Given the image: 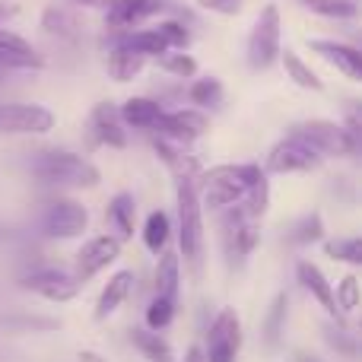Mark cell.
<instances>
[{"mask_svg": "<svg viewBox=\"0 0 362 362\" xmlns=\"http://www.w3.org/2000/svg\"><path fill=\"white\" fill-rule=\"evenodd\" d=\"M267 172L255 163L245 165H216L204 175V187L197 191L200 206H210V210H223V206H232L248 194V187L255 185L257 178H264Z\"/></svg>", "mask_w": 362, "mask_h": 362, "instance_id": "1", "label": "cell"}, {"mask_svg": "<svg viewBox=\"0 0 362 362\" xmlns=\"http://www.w3.org/2000/svg\"><path fill=\"white\" fill-rule=\"evenodd\" d=\"M32 175L48 187H95L102 181L99 169L89 159L67 150L38 153L35 163H32Z\"/></svg>", "mask_w": 362, "mask_h": 362, "instance_id": "2", "label": "cell"}, {"mask_svg": "<svg viewBox=\"0 0 362 362\" xmlns=\"http://www.w3.org/2000/svg\"><path fill=\"white\" fill-rule=\"evenodd\" d=\"M175 200H178V248L185 264L197 270L200 251H204V206L197 200V185L191 178L175 181Z\"/></svg>", "mask_w": 362, "mask_h": 362, "instance_id": "3", "label": "cell"}, {"mask_svg": "<svg viewBox=\"0 0 362 362\" xmlns=\"http://www.w3.org/2000/svg\"><path fill=\"white\" fill-rule=\"evenodd\" d=\"M289 134L305 140L321 156H356V150H359L356 134L346 131L344 124H334V121H325V118L302 121V124L289 127Z\"/></svg>", "mask_w": 362, "mask_h": 362, "instance_id": "4", "label": "cell"}, {"mask_svg": "<svg viewBox=\"0 0 362 362\" xmlns=\"http://www.w3.org/2000/svg\"><path fill=\"white\" fill-rule=\"evenodd\" d=\"M280 10L267 4L261 16L255 19L248 35V67L251 70H267L280 61Z\"/></svg>", "mask_w": 362, "mask_h": 362, "instance_id": "5", "label": "cell"}, {"mask_svg": "<svg viewBox=\"0 0 362 362\" xmlns=\"http://www.w3.org/2000/svg\"><path fill=\"white\" fill-rule=\"evenodd\" d=\"M89 226V210L70 197L48 200L38 216V229L48 238H80Z\"/></svg>", "mask_w": 362, "mask_h": 362, "instance_id": "6", "label": "cell"}, {"mask_svg": "<svg viewBox=\"0 0 362 362\" xmlns=\"http://www.w3.org/2000/svg\"><path fill=\"white\" fill-rule=\"evenodd\" d=\"M321 153H315L305 140L286 134V140L274 146L267 153V163H264V172H274V175H296V172H312L321 165Z\"/></svg>", "mask_w": 362, "mask_h": 362, "instance_id": "7", "label": "cell"}, {"mask_svg": "<svg viewBox=\"0 0 362 362\" xmlns=\"http://www.w3.org/2000/svg\"><path fill=\"white\" fill-rule=\"evenodd\" d=\"M242 350V321L232 308H223L206 334V359L204 362H235Z\"/></svg>", "mask_w": 362, "mask_h": 362, "instance_id": "8", "label": "cell"}, {"mask_svg": "<svg viewBox=\"0 0 362 362\" xmlns=\"http://www.w3.org/2000/svg\"><path fill=\"white\" fill-rule=\"evenodd\" d=\"M54 127V115L45 105L13 102L0 105V134H48Z\"/></svg>", "mask_w": 362, "mask_h": 362, "instance_id": "9", "label": "cell"}, {"mask_svg": "<svg viewBox=\"0 0 362 362\" xmlns=\"http://www.w3.org/2000/svg\"><path fill=\"white\" fill-rule=\"evenodd\" d=\"M80 286L83 283L76 280V274H67L61 267H42V270H32L29 276H23V289L38 293L48 302H70L80 293Z\"/></svg>", "mask_w": 362, "mask_h": 362, "instance_id": "10", "label": "cell"}, {"mask_svg": "<svg viewBox=\"0 0 362 362\" xmlns=\"http://www.w3.org/2000/svg\"><path fill=\"white\" fill-rule=\"evenodd\" d=\"M105 29L108 32H131L134 25L159 16L165 0H108L105 4Z\"/></svg>", "mask_w": 362, "mask_h": 362, "instance_id": "11", "label": "cell"}, {"mask_svg": "<svg viewBox=\"0 0 362 362\" xmlns=\"http://www.w3.org/2000/svg\"><path fill=\"white\" fill-rule=\"evenodd\" d=\"M206 127H210V118L200 108H178V112H163L156 131L169 144H187V140H197L200 134H206Z\"/></svg>", "mask_w": 362, "mask_h": 362, "instance_id": "12", "label": "cell"}, {"mask_svg": "<svg viewBox=\"0 0 362 362\" xmlns=\"http://www.w3.org/2000/svg\"><path fill=\"white\" fill-rule=\"evenodd\" d=\"M118 255H121V242L115 235L89 238V242L80 248V255H76V280L80 283L93 280V276L102 274L108 264L118 261Z\"/></svg>", "mask_w": 362, "mask_h": 362, "instance_id": "13", "label": "cell"}, {"mask_svg": "<svg viewBox=\"0 0 362 362\" xmlns=\"http://www.w3.org/2000/svg\"><path fill=\"white\" fill-rule=\"evenodd\" d=\"M89 131H93L95 144L102 146H112V150H124L127 146V131H124V121H121L118 108L112 102H99L89 115Z\"/></svg>", "mask_w": 362, "mask_h": 362, "instance_id": "14", "label": "cell"}, {"mask_svg": "<svg viewBox=\"0 0 362 362\" xmlns=\"http://www.w3.org/2000/svg\"><path fill=\"white\" fill-rule=\"evenodd\" d=\"M308 48L312 54L325 57L331 67H337L340 74H346L350 80H362V54L359 48L346 42H331V38H308Z\"/></svg>", "mask_w": 362, "mask_h": 362, "instance_id": "15", "label": "cell"}, {"mask_svg": "<svg viewBox=\"0 0 362 362\" xmlns=\"http://www.w3.org/2000/svg\"><path fill=\"white\" fill-rule=\"evenodd\" d=\"M0 67L4 70H42L45 57L23 35L0 29Z\"/></svg>", "mask_w": 362, "mask_h": 362, "instance_id": "16", "label": "cell"}, {"mask_svg": "<svg viewBox=\"0 0 362 362\" xmlns=\"http://www.w3.org/2000/svg\"><path fill=\"white\" fill-rule=\"evenodd\" d=\"M131 286H134V270H118V274L105 283L99 302H95V321H105L108 315L118 312L121 302L131 296Z\"/></svg>", "mask_w": 362, "mask_h": 362, "instance_id": "17", "label": "cell"}, {"mask_svg": "<svg viewBox=\"0 0 362 362\" xmlns=\"http://www.w3.org/2000/svg\"><path fill=\"white\" fill-rule=\"evenodd\" d=\"M296 274H299V283L308 289V293L315 296V299L321 302V308H325L331 318H340V312H337V302H334V286L327 283V276L321 274L315 264H308V261H302L299 267H296Z\"/></svg>", "mask_w": 362, "mask_h": 362, "instance_id": "18", "label": "cell"}, {"mask_svg": "<svg viewBox=\"0 0 362 362\" xmlns=\"http://www.w3.org/2000/svg\"><path fill=\"white\" fill-rule=\"evenodd\" d=\"M165 108L153 99H127L124 105L118 108L124 127H137V131H156L159 118H163Z\"/></svg>", "mask_w": 362, "mask_h": 362, "instance_id": "19", "label": "cell"}, {"mask_svg": "<svg viewBox=\"0 0 362 362\" xmlns=\"http://www.w3.org/2000/svg\"><path fill=\"white\" fill-rule=\"evenodd\" d=\"M134 219H137V200H134V194H127V191L115 194L112 204H108V226L115 229L118 242L134 238Z\"/></svg>", "mask_w": 362, "mask_h": 362, "instance_id": "20", "label": "cell"}, {"mask_svg": "<svg viewBox=\"0 0 362 362\" xmlns=\"http://www.w3.org/2000/svg\"><path fill=\"white\" fill-rule=\"evenodd\" d=\"M144 67H146V57L137 54V51H131V48L115 45L112 54H108V74H112V80H118V83L134 80Z\"/></svg>", "mask_w": 362, "mask_h": 362, "instance_id": "21", "label": "cell"}, {"mask_svg": "<svg viewBox=\"0 0 362 362\" xmlns=\"http://www.w3.org/2000/svg\"><path fill=\"white\" fill-rule=\"evenodd\" d=\"M118 45H121V48H131V51H137V54H144L146 61H150V57H163L165 51H169V45H165L163 38H159V32H156V29L121 32Z\"/></svg>", "mask_w": 362, "mask_h": 362, "instance_id": "22", "label": "cell"}, {"mask_svg": "<svg viewBox=\"0 0 362 362\" xmlns=\"http://www.w3.org/2000/svg\"><path fill=\"white\" fill-rule=\"evenodd\" d=\"M178 283H181V257L172 251H163L156 267V296L163 299H178Z\"/></svg>", "mask_w": 362, "mask_h": 362, "instance_id": "23", "label": "cell"}, {"mask_svg": "<svg viewBox=\"0 0 362 362\" xmlns=\"http://www.w3.org/2000/svg\"><path fill=\"white\" fill-rule=\"evenodd\" d=\"M280 61H283V67H286V76L299 89H312V93H321V89H325L321 76L315 74V70L308 67V64L302 61L299 54H296V51H280Z\"/></svg>", "mask_w": 362, "mask_h": 362, "instance_id": "24", "label": "cell"}, {"mask_svg": "<svg viewBox=\"0 0 362 362\" xmlns=\"http://www.w3.org/2000/svg\"><path fill=\"white\" fill-rule=\"evenodd\" d=\"M169 235H172V219L169 213L163 210H153L144 223V245L153 251V255H163L165 245H169Z\"/></svg>", "mask_w": 362, "mask_h": 362, "instance_id": "25", "label": "cell"}, {"mask_svg": "<svg viewBox=\"0 0 362 362\" xmlns=\"http://www.w3.org/2000/svg\"><path fill=\"white\" fill-rule=\"evenodd\" d=\"M131 340L150 362H172L175 359V350L169 346V340H163L156 331H134Z\"/></svg>", "mask_w": 362, "mask_h": 362, "instance_id": "26", "label": "cell"}, {"mask_svg": "<svg viewBox=\"0 0 362 362\" xmlns=\"http://www.w3.org/2000/svg\"><path fill=\"white\" fill-rule=\"evenodd\" d=\"M187 95H191V102L204 112V108H213L223 102V83L216 80V76H204V80H194L191 89H187Z\"/></svg>", "mask_w": 362, "mask_h": 362, "instance_id": "27", "label": "cell"}, {"mask_svg": "<svg viewBox=\"0 0 362 362\" xmlns=\"http://www.w3.org/2000/svg\"><path fill=\"white\" fill-rule=\"evenodd\" d=\"M321 238H325V219H321V213H305L289 229V242L293 245H312V242H321Z\"/></svg>", "mask_w": 362, "mask_h": 362, "instance_id": "28", "label": "cell"}, {"mask_svg": "<svg viewBox=\"0 0 362 362\" xmlns=\"http://www.w3.org/2000/svg\"><path fill=\"white\" fill-rule=\"evenodd\" d=\"M302 6L318 16H327V19H350L356 16V0H302Z\"/></svg>", "mask_w": 362, "mask_h": 362, "instance_id": "29", "label": "cell"}, {"mask_svg": "<svg viewBox=\"0 0 362 362\" xmlns=\"http://www.w3.org/2000/svg\"><path fill=\"white\" fill-rule=\"evenodd\" d=\"M283 325H286V296L280 293L270 302V312H267V318H264V340H267V346H276V340H280V334H283Z\"/></svg>", "mask_w": 362, "mask_h": 362, "instance_id": "30", "label": "cell"}, {"mask_svg": "<svg viewBox=\"0 0 362 362\" xmlns=\"http://www.w3.org/2000/svg\"><path fill=\"white\" fill-rule=\"evenodd\" d=\"M325 255L334 257V261L362 264V242H359V235L337 238V242H325Z\"/></svg>", "mask_w": 362, "mask_h": 362, "instance_id": "31", "label": "cell"}, {"mask_svg": "<svg viewBox=\"0 0 362 362\" xmlns=\"http://www.w3.org/2000/svg\"><path fill=\"white\" fill-rule=\"evenodd\" d=\"M159 67L165 70V74L172 76H181V80H187V76L197 74V61H194L191 54H185V51H165L163 57H156Z\"/></svg>", "mask_w": 362, "mask_h": 362, "instance_id": "32", "label": "cell"}, {"mask_svg": "<svg viewBox=\"0 0 362 362\" xmlns=\"http://www.w3.org/2000/svg\"><path fill=\"white\" fill-rule=\"evenodd\" d=\"M172 318H175V302L156 296V299L150 302V308H146V327L159 334V331H165V327L172 325Z\"/></svg>", "mask_w": 362, "mask_h": 362, "instance_id": "33", "label": "cell"}, {"mask_svg": "<svg viewBox=\"0 0 362 362\" xmlns=\"http://www.w3.org/2000/svg\"><path fill=\"white\" fill-rule=\"evenodd\" d=\"M156 32H159V38L169 45V51H185L187 45H191V32H187L181 23H175V19H165V23H159Z\"/></svg>", "mask_w": 362, "mask_h": 362, "instance_id": "34", "label": "cell"}, {"mask_svg": "<svg viewBox=\"0 0 362 362\" xmlns=\"http://www.w3.org/2000/svg\"><path fill=\"white\" fill-rule=\"evenodd\" d=\"M334 302H337V312H353V308L359 305V280L353 274L337 283V296H334Z\"/></svg>", "mask_w": 362, "mask_h": 362, "instance_id": "35", "label": "cell"}, {"mask_svg": "<svg viewBox=\"0 0 362 362\" xmlns=\"http://www.w3.org/2000/svg\"><path fill=\"white\" fill-rule=\"evenodd\" d=\"M45 29H48V32H74L76 29V19L70 16L67 10H57V6H51V10L45 13Z\"/></svg>", "mask_w": 362, "mask_h": 362, "instance_id": "36", "label": "cell"}, {"mask_svg": "<svg viewBox=\"0 0 362 362\" xmlns=\"http://www.w3.org/2000/svg\"><path fill=\"white\" fill-rule=\"evenodd\" d=\"M204 10L219 13V16H238L242 13V0H197Z\"/></svg>", "mask_w": 362, "mask_h": 362, "instance_id": "37", "label": "cell"}, {"mask_svg": "<svg viewBox=\"0 0 362 362\" xmlns=\"http://www.w3.org/2000/svg\"><path fill=\"white\" fill-rule=\"evenodd\" d=\"M325 340L334 346V350L346 353V356H356V344H353V340L346 337L344 331H337V327H327V331H325Z\"/></svg>", "mask_w": 362, "mask_h": 362, "instance_id": "38", "label": "cell"}, {"mask_svg": "<svg viewBox=\"0 0 362 362\" xmlns=\"http://www.w3.org/2000/svg\"><path fill=\"white\" fill-rule=\"evenodd\" d=\"M19 13L16 4H6V0H0V23H6V19H13Z\"/></svg>", "mask_w": 362, "mask_h": 362, "instance_id": "39", "label": "cell"}, {"mask_svg": "<svg viewBox=\"0 0 362 362\" xmlns=\"http://www.w3.org/2000/svg\"><path fill=\"white\" fill-rule=\"evenodd\" d=\"M80 362H102V356H99V353H93V350H83Z\"/></svg>", "mask_w": 362, "mask_h": 362, "instance_id": "40", "label": "cell"}, {"mask_svg": "<svg viewBox=\"0 0 362 362\" xmlns=\"http://www.w3.org/2000/svg\"><path fill=\"white\" fill-rule=\"evenodd\" d=\"M74 4H80V6H105L108 0H74Z\"/></svg>", "mask_w": 362, "mask_h": 362, "instance_id": "41", "label": "cell"}, {"mask_svg": "<svg viewBox=\"0 0 362 362\" xmlns=\"http://www.w3.org/2000/svg\"><path fill=\"white\" fill-rule=\"evenodd\" d=\"M187 362H204V356H200V350H191V353H187Z\"/></svg>", "mask_w": 362, "mask_h": 362, "instance_id": "42", "label": "cell"}, {"mask_svg": "<svg viewBox=\"0 0 362 362\" xmlns=\"http://www.w3.org/2000/svg\"><path fill=\"white\" fill-rule=\"evenodd\" d=\"M296 362H318V359H315V356H299Z\"/></svg>", "mask_w": 362, "mask_h": 362, "instance_id": "43", "label": "cell"}]
</instances>
